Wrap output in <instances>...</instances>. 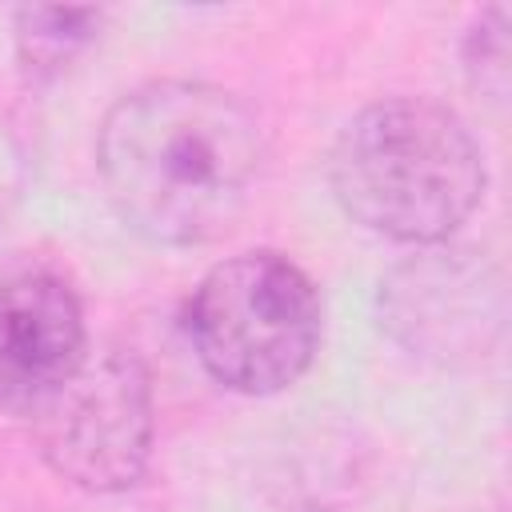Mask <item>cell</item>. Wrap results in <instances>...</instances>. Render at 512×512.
Returning a JSON list of instances; mask_svg holds the SVG:
<instances>
[{
	"mask_svg": "<svg viewBox=\"0 0 512 512\" xmlns=\"http://www.w3.org/2000/svg\"><path fill=\"white\" fill-rule=\"evenodd\" d=\"M340 208L396 244H444L484 200V152L436 100H380L356 112L332 148Z\"/></svg>",
	"mask_w": 512,
	"mask_h": 512,
	"instance_id": "7a4b0ae2",
	"label": "cell"
},
{
	"mask_svg": "<svg viewBox=\"0 0 512 512\" xmlns=\"http://www.w3.org/2000/svg\"><path fill=\"white\" fill-rule=\"evenodd\" d=\"M380 320L412 356L480 364L504 340V276L476 252L432 244L380 280Z\"/></svg>",
	"mask_w": 512,
	"mask_h": 512,
	"instance_id": "5b68a950",
	"label": "cell"
},
{
	"mask_svg": "<svg viewBox=\"0 0 512 512\" xmlns=\"http://www.w3.org/2000/svg\"><path fill=\"white\" fill-rule=\"evenodd\" d=\"M92 8H20L16 40L28 68H60L92 28Z\"/></svg>",
	"mask_w": 512,
	"mask_h": 512,
	"instance_id": "52a82bcc",
	"label": "cell"
},
{
	"mask_svg": "<svg viewBox=\"0 0 512 512\" xmlns=\"http://www.w3.org/2000/svg\"><path fill=\"white\" fill-rule=\"evenodd\" d=\"M32 416L48 468L88 492L132 488L148 468L156 432L152 380L124 348L88 352Z\"/></svg>",
	"mask_w": 512,
	"mask_h": 512,
	"instance_id": "277c9868",
	"label": "cell"
},
{
	"mask_svg": "<svg viewBox=\"0 0 512 512\" xmlns=\"http://www.w3.org/2000/svg\"><path fill=\"white\" fill-rule=\"evenodd\" d=\"M468 80L476 92H484L488 100H504L508 96V60H512V40H508V8L496 4L488 12H480L468 48Z\"/></svg>",
	"mask_w": 512,
	"mask_h": 512,
	"instance_id": "ba28073f",
	"label": "cell"
},
{
	"mask_svg": "<svg viewBox=\"0 0 512 512\" xmlns=\"http://www.w3.org/2000/svg\"><path fill=\"white\" fill-rule=\"evenodd\" d=\"M264 164L252 108L204 80H152L100 124L96 168L116 216L144 240H220L248 208Z\"/></svg>",
	"mask_w": 512,
	"mask_h": 512,
	"instance_id": "6da1fadb",
	"label": "cell"
},
{
	"mask_svg": "<svg viewBox=\"0 0 512 512\" xmlns=\"http://www.w3.org/2000/svg\"><path fill=\"white\" fill-rule=\"evenodd\" d=\"M188 336L224 388L280 392L308 372L320 348L316 284L280 252H240L200 280L188 304Z\"/></svg>",
	"mask_w": 512,
	"mask_h": 512,
	"instance_id": "3957f363",
	"label": "cell"
},
{
	"mask_svg": "<svg viewBox=\"0 0 512 512\" xmlns=\"http://www.w3.org/2000/svg\"><path fill=\"white\" fill-rule=\"evenodd\" d=\"M88 356L76 292L52 272L0 284V412H36Z\"/></svg>",
	"mask_w": 512,
	"mask_h": 512,
	"instance_id": "8992f818",
	"label": "cell"
}]
</instances>
